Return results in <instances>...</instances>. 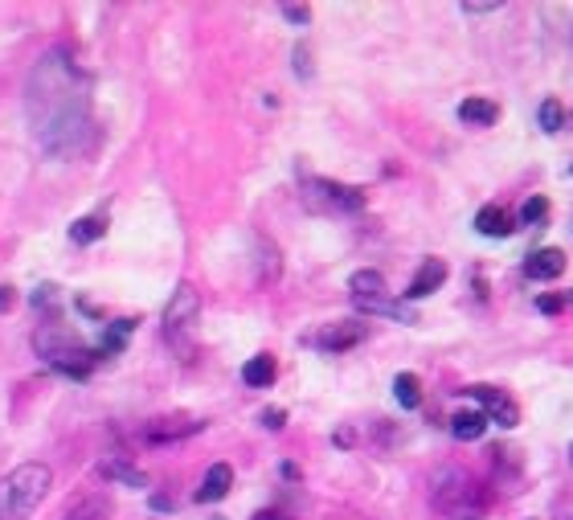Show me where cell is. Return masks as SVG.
<instances>
[{"label":"cell","mask_w":573,"mask_h":520,"mask_svg":"<svg viewBox=\"0 0 573 520\" xmlns=\"http://www.w3.org/2000/svg\"><path fill=\"white\" fill-rule=\"evenodd\" d=\"M282 422H287V414H282V410H263V426H266V431H282Z\"/></svg>","instance_id":"cell-27"},{"label":"cell","mask_w":573,"mask_h":520,"mask_svg":"<svg viewBox=\"0 0 573 520\" xmlns=\"http://www.w3.org/2000/svg\"><path fill=\"white\" fill-rule=\"evenodd\" d=\"M79 311H82V316H95L98 320V303H90V300H79Z\"/></svg>","instance_id":"cell-31"},{"label":"cell","mask_w":573,"mask_h":520,"mask_svg":"<svg viewBox=\"0 0 573 520\" xmlns=\"http://www.w3.org/2000/svg\"><path fill=\"white\" fill-rule=\"evenodd\" d=\"M467 496H471V484H467L463 471H442L439 488H434V504H439V508L455 512L458 504H467Z\"/></svg>","instance_id":"cell-10"},{"label":"cell","mask_w":573,"mask_h":520,"mask_svg":"<svg viewBox=\"0 0 573 520\" xmlns=\"http://www.w3.org/2000/svg\"><path fill=\"white\" fill-rule=\"evenodd\" d=\"M282 17L291 21V25H308V21H311V9H308V5H282Z\"/></svg>","instance_id":"cell-26"},{"label":"cell","mask_w":573,"mask_h":520,"mask_svg":"<svg viewBox=\"0 0 573 520\" xmlns=\"http://www.w3.org/2000/svg\"><path fill=\"white\" fill-rule=\"evenodd\" d=\"M197 311H201L197 292L189 287V283H180L177 292H172V300H168V308H164V328L168 332H180V328H189L197 320Z\"/></svg>","instance_id":"cell-7"},{"label":"cell","mask_w":573,"mask_h":520,"mask_svg":"<svg viewBox=\"0 0 573 520\" xmlns=\"http://www.w3.org/2000/svg\"><path fill=\"white\" fill-rule=\"evenodd\" d=\"M50 468L45 463H21L0 479V520H25L50 492Z\"/></svg>","instance_id":"cell-3"},{"label":"cell","mask_w":573,"mask_h":520,"mask_svg":"<svg viewBox=\"0 0 573 520\" xmlns=\"http://www.w3.org/2000/svg\"><path fill=\"white\" fill-rule=\"evenodd\" d=\"M495 9H500V5H463L467 17H487V13H495Z\"/></svg>","instance_id":"cell-29"},{"label":"cell","mask_w":573,"mask_h":520,"mask_svg":"<svg viewBox=\"0 0 573 520\" xmlns=\"http://www.w3.org/2000/svg\"><path fill=\"white\" fill-rule=\"evenodd\" d=\"M569 455H573V450H569Z\"/></svg>","instance_id":"cell-35"},{"label":"cell","mask_w":573,"mask_h":520,"mask_svg":"<svg viewBox=\"0 0 573 520\" xmlns=\"http://www.w3.org/2000/svg\"><path fill=\"white\" fill-rule=\"evenodd\" d=\"M106 234V218L103 213H95V218H79L70 226V242H79V246H90V242H98Z\"/></svg>","instance_id":"cell-22"},{"label":"cell","mask_w":573,"mask_h":520,"mask_svg":"<svg viewBox=\"0 0 573 520\" xmlns=\"http://www.w3.org/2000/svg\"><path fill=\"white\" fill-rule=\"evenodd\" d=\"M303 201L311 209L324 213H361L365 209V193L356 185H340V181L328 177H308L303 181Z\"/></svg>","instance_id":"cell-4"},{"label":"cell","mask_w":573,"mask_h":520,"mask_svg":"<svg viewBox=\"0 0 573 520\" xmlns=\"http://www.w3.org/2000/svg\"><path fill=\"white\" fill-rule=\"evenodd\" d=\"M197 431H201L197 418H160V422H148L143 439H148V442H180V439H189V434H197Z\"/></svg>","instance_id":"cell-11"},{"label":"cell","mask_w":573,"mask_h":520,"mask_svg":"<svg viewBox=\"0 0 573 520\" xmlns=\"http://www.w3.org/2000/svg\"><path fill=\"white\" fill-rule=\"evenodd\" d=\"M229 488H234V468L229 463H213L209 471H205L201 488H197V500L201 504H217L229 496Z\"/></svg>","instance_id":"cell-12"},{"label":"cell","mask_w":573,"mask_h":520,"mask_svg":"<svg viewBox=\"0 0 573 520\" xmlns=\"http://www.w3.org/2000/svg\"><path fill=\"white\" fill-rule=\"evenodd\" d=\"M353 303H356V311H369V316H389V320H402V324H418V311L406 300L377 295V300H353Z\"/></svg>","instance_id":"cell-14"},{"label":"cell","mask_w":573,"mask_h":520,"mask_svg":"<svg viewBox=\"0 0 573 520\" xmlns=\"http://www.w3.org/2000/svg\"><path fill=\"white\" fill-rule=\"evenodd\" d=\"M458 119L467 127H492L495 119H500V103H492V98H463L458 103Z\"/></svg>","instance_id":"cell-16"},{"label":"cell","mask_w":573,"mask_h":520,"mask_svg":"<svg viewBox=\"0 0 573 520\" xmlns=\"http://www.w3.org/2000/svg\"><path fill=\"white\" fill-rule=\"evenodd\" d=\"M132 332H135V320H111L106 324V332H103V340H98V353H119L127 340H132Z\"/></svg>","instance_id":"cell-21"},{"label":"cell","mask_w":573,"mask_h":520,"mask_svg":"<svg viewBox=\"0 0 573 520\" xmlns=\"http://www.w3.org/2000/svg\"><path fill=\"white\" fill-rule=\"evenodd\" d=\"M484 431H487V418L479 414V410H458V414L450 418V434H455L458 442H476V439H484Z\"/></svg>","instance_id":"cell-18"},{"label":"cell","mask_w":573,"mask_h":520,"mask_svg":"<svg viewBox=\"0 0 573 520\" xmlns=\"http://www.w3.org/2000/svg\"><path fill=\"white\" fill-rule=\"evenodd\" d=\"M561 127H565V103L561 98H545V103H541V132L557 135Z\"/></svg>","instance_id":"cell-23"},{"label":"cell","mask_w":573,"mask_h":520,"mask_svg":"<svg viewBox=\"0 0 573 520\" xmlns=\"http://www.w3.org/2000/svg\"><path fill=\"white\" fill-rule=\"evenodd\" d=\"M25 111L33 140L45 156H79L90 148V79L66 50H50L33 66L25 87Z\"/></svg>","instance_id":"cell-1"},{"label":"cell","mask_w":573,"mask_h":520,"mask_svg":"<svg viewBox=\"0 0 573 520\" xmlns=\"http://www.w3.org/2000/svg\"><path fill=\"white\" fill-rule=\"evenodd\" d=\"M209 520H221V516H209Z\"/></svg>","instance_id":"cell-33"},{"label":"cell","mask_w":573,"mask_h":520,"mask_svg":"<svg viewBox=\"0 0 573 520\" xmlns=\"http://www.w3.org/2000/svg\"><path fill=\"white\" fill-rule=\"evenodd\" d=\"M274 373H279V365H274L271 353H258V357H250V361L242 365V381H246L250 389H266L274 381Z\"/></svg>","instance_id":"cell-17"},{"label":"cell","mask_w":573,"mask_h":520,"mask_svg":"<svg viewBox=\"0 0 573 520\" xmlns=\"http://www.w3.org/2000/svg\"><path fill=\"white\" fill-rule=\"evenodd\" d=\"M447 263L442 258H426L422 266H418V274L410 279V292H406V300H426V295H434L447 283Z\"/></svg>","instance_id":"cell-9"},{"label":"cell","mask_w":573,"mask_h":520,"mask_svg":"<svg viewBox=\"0 0 573 520\" xmlns=\"http://www.w3.org/2000/svg\"><path fill=\"white\" fill-rule=\"evenodd\" d=\"M254 520H282V516H274V512H258Z\"/></svg>","instance_id":"cell-32"},{"label":"cell","mask_w":573,"mask_h":520,"mask_svg":"<svg viewBox=\"0 0 573 520\" xmlns=\"http://www.w3.org/2000/svg\"><path fill=\"white\" fill-rule=\"evenodd\" d=\"M467 394L479 402V414H484L487 422L504 426V431L521 426V406H516V402H512V397L504 394V389H495V385H471Z\"/></svg>","instance_id":"cell-5"},{"label":"cell","mask_w":573,"mask_h":520,"mask_svg":"<svg viewBox=\"0 0 573 520\" xmlns=\"http://www.w3.org/2000/svg\"><path fill=\"white\" fill-rule=\"evenodd\" d=\"M565 250H557V246H541V250H532L529 258H524V274H529L532 283H553V279H561L565 274Z\"/></svg>","instance_id":"cell-8"},{"label":"cell","mask_w":573,"mask_h":520,"mask_svg":"<svg viewBox=\"0 0 573 520\" xmlns=\"http://www.w3.org/2000/svg\"><path fill=\"white\" fill-rule=\"evenodd\" d=\"M476 229L484 238H508L512 229H516V221H512V213L504 209V205H484V209L476 213Z\"/></svg>","instance_id":"cell-15"},{"label":"cell","mask_w":573,"mask_h":520,"mask_svg":"<svg viewBox=\"0 0 573 520\" xmlns=\"http://www.w3.org/2000/svg\"><path fill=\"white\" fill-rule=\"evenodd\" d=\"M393 397L402 402V410L422 406V381H418V373H397V377H393Z\"/></svg>","instance_id":"cell-20"},{"label":"cell","mask_w":573,"mask_h":520,"mask_svg":"<svg viewBox=\"0 0 573 520\" xmlns=\"http://www.w3.org/2000/svg\"><path fill=\"white\" fill-rule=\"evenodd\" d=\"M369 336V324H356V320H340V324H328L324 332L316 336V348L324 353H348Z\"/></svg>","instance_id":"cell-6"},{"label":"cell","mask_w":573,"mask_h":520,"mask_svg":"<svg viewBox=\"0 0 573 520\" xmlns=\"http://www.w3.org/2000/svg\"><path fill=\"white\" fill-rule=\"evenodd\" d=\"M348 292H353V300H377V295H385V279H381V271H353Z\"/></svg>","instance_id":"cell-19"},{"label":"cell","mask_w":573,"mask_h":520,"mask_svg":"<svg viewBox=\"0 0 573 520\" xmlns=\"http://www.w3.org/2000/svg\"><path fill=\"white\" fill-rule=\"evenodd\" d=\"M565 308H573V292L569 295H565V292L537 295V311H541V316H557V311H565Z\"/></svg>","instance_id":"cell-25"},{"label":"cell","mask_w":573,"mask_h":520,"mask_svg":"<svg viewBox=\"0 0 573 520\" xmlns=\"http://www.w3.org/2000/svg\"><path fill=\"white\" fill-rule=\"evenodd\" d=\"M98 476L111 479V484H124V488H148V476H143L135 463H127L124 455H106L98 463Z\"/></svg>","instance_id":"cell-13"},{"label":"cell","mask_w":573,"mask_h":520,"mask_svg":"<svg viewBox=\"0 0 573 520\" xmlns=\"http://www.w3.org/2000/svg\"><path fill=\"white\" fill-rule=\"evenodd\" d=\"M311 53H308V45H300V50H295V70L303 74V79H311V62H308Z\"/></svg>","instance_id":"cell-28"},{"label":"cell","mask_w":573,"mask_h":520,"mask_svg":"<svg viewBox=\"0 0 573 520\" xmlns=\"http://www.w3.org/2000/svg\"><path fill=\"white\" fill-rule=\"evenodd\" d=\"M70 520H82V516H70Z\"/></svg>","instance_id":"cell-34"},{"label":"cell","mask_w":573,"mask_h":520,"mask_svg":"<svg viewBox=\"0 0 573 520\" xmlns=\"http://www.w3.org/2000/svg\"><path fill=\"white\" fill-rule=\"evenodd\" d=\"M33 353L42 357L50 369L66 373V377H87L90 365H95V353L87 348V340H82L79 332H74L70 324H62V320H50V324H42L33 332Z\"/></svg>","instance_id":"cell-2"},{"label":"cell","mask_w":573,"mask_h":520,"mask_svg":"<svg viewBox=\"0 0 573 520\" xmlns=\"http://www.w3.org/2000/svg\"><path fill=\"white\" fill-rule=\"evenodd\" d=\"M13 303H17V292H13V287H0V311H13Z\"/></svg>","instance_id":"cell-30"},{"label":"cell","mask_w":573,"mask_h":520,"mask_svg":"<svg viewBox=\"0 0 573 520\" xmlns=\"http://www.w3.org/2000/svg\"><path fill=\"white\" fill-rule=\"evenodd\" d=\"M549 221V201L545 197H529V201L521 205V221L516 226H532V229H541Z\"/></svg>","instance_id":"cell-24"}]
</instances>
